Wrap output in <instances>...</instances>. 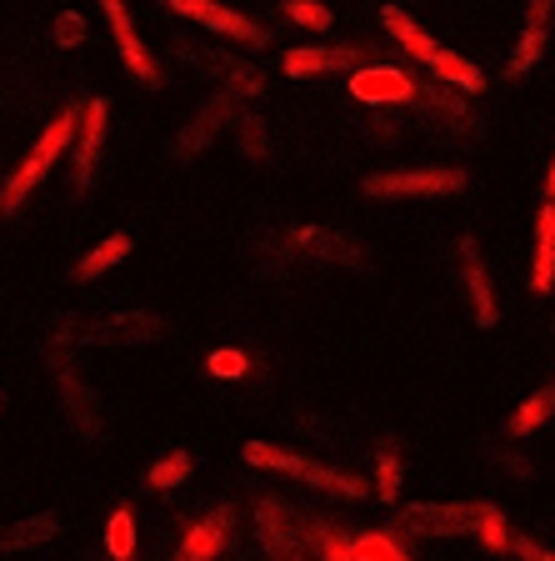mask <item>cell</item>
<instances>
[{"instance_id":"1","label":"cell","mask_w":555,"mask_h":561,"mask_svg":"<svg viewBox=\"0 0 555 561\" xmlns=\"http://www.w3.org/2000/svg\"><path fill=\"white\" fill-rule=\"evenodd\" d=\"M41 356H46V371L56 376L60 407H66V421L81 432V442H101L105 436V416L101 401H95V386L81 376V341H76V316H56L41 341Z\"/></svg>"},{"instance_id":"2","label":"cell","mask_w":555,"mask_h":561,"mask_svg":"<svg viewBox=\"0 0 555 561\" xmlns=\"http://www.w3.org/2000/svg\"><path fill=\"white\" fill-rule=\"evenodd\" d=\"M76 126H81V105H60L56 116L46 121V130L35 136V146L25 151V161L15 165L5 181H0V216H15L25 201L35 196V186L56 171V161L70 151V140H76Z\"/></svg>"},{"instance_id":"3","label":"cell","mask_w":555,"mask_h":561,"mask_svg":"<svg viewBox=\"0 0 555 561\" xmlns=\"http://www.w3.org/2000/svg\"><path fill=\"white\" fill-rule=\"evenodd\" d=\"M241 456H245V467L290 477V481H301V486H315V491H325V496H336V502H360L370 491L356 471L325 467V461H311L305 451H286V446H276V442H245Z\"/></svg>"},{"instance_id":"4","label":"cell","mask_w":555,"mask_h":561,"mask_svg":"<svg viewBox=\"0 0 555 561\" xmlns=\"http://www.w3.org/2000/svg\"><path fill=\"white\" fill-rule=\"evenodd\" d=\"M165 41H171L175 60L206 70L210 81H220V91H231L235 101H255V95L266 91V76H261V66H251V60L231 56V50H216V46H200L190 35H165Z\"/></svg>"},{"instance_id":"5","label":"cell","mask_w":555,"mask_h":561,"mask_svg":"<svg viewBox=\"0 0 555 561\" xmlns=\"http://www.w3.org/2000/svg\"><path fill=\"white\" fill-rule=\"evenodd\" d=\"M471 175L461 165H411V171H375L360 181L370 201H401V196H455Z\"/></svg>"},{"instance_id":"6","label":"cell","mask_w":555,"mask_h":561,"mask_svg":"<svg viewBox=\"0 0 555 561\" xmlns=\"http://www.w3.org/2000/svg\"><path fill=\"white\" fill-rule=\"evenodd\" d=\"M416 116L420 121H430V130H440V136H481L486 130V121L471 111V101H465L455 85H446V81H420L416 85Z\"/></svg>"},{"instance_id":"7","label":"cell","mask_w":555,"mask_h":561,"mask_svg":"<svg viewBox=\"0 0 555 561\" xmlns=\"http://www.w3.org/2000/svg\"><path fill=\"white\" fill-rule=\"evenodd\" d=\"M105 130H111V101L91 95L81 105V126H76V151H70V191L85 196L95 186V171H101L105 156Z\"/></svg>"},{"instance_id":"8","label":"cell","mask_w":555,"mask_h":561,"mask_svg":"<svg viewBox=\"0 0 555 561\" xmlns=\"http://www.w3.org/2000/svg\"><path fill=\"white\" fill-rule=\"evenodd\" d=\"M165 336V321L151 311H111V316H95V321H76V341L81 346H151V341Z\"/></svg>"},{"instance_id":"9","label":"cell","mask_w":555,"mask_h":561,"mask_svg":"<svg viewBox=\"0 0 555 561\" xmlns=\"http://www.w3.org/2000/svg\"><path fill=\"white\" fill-rule=\"evenodd\" d=\"M280 241L296 251V261H315V266H346V271H360L366 266V245L356 236L336 231V226H290Z\"/></svg>"},{"instance_id":"10","label":"cell","mask_w":555,"mask_h":561,"mask_svg":"<svg viewBox=\"0 0 555 561\" xmlns=\"http://www.w3.org/2000/svg\"><path fill=\"white\" fill-rule=\"evenodd\" d=\"M381 60V46H296L280 56V70H286L290 81H305V76H350L360 66H375Z\"/></svg>"},{"instance_id":"11","label":"cell","mask_w":555,"mask_h":561,"mask_svg":"<svg viewBox=\"0 0 555 561\" xmlns=\"http://www.w3.org/2000/svg\"><path fill=\"white\" fill-rule=\"evenodd\" d=\"M161 5L175 11V15H185V21L206 25V31L226 35V41H241L245 50H266L270 46L266 25L251 21V15H241V11H231V5H220V0H161Z\"/></svg>"},{"instance_id":"12","label":"cell","mask_w":555,"mask_h":561,"mask_svg":"<svg viewBox=\"0 0 555 561\" xmlns=\"http://www.w3.org/2000/svg\"><path fill=\"white\" fill-rule=\"evenodd\" d=\"M401 531L420 541H451L475 531V502H405Z\"/></svg>"},{"instance_id":"13","label":"cell","mask_w":555,"mask_h":561,"mask_svg":"<svg viewBox=\"0 0 555 561\" xmlns=\"http://www.w3.org/2000/svg\"><path fill=\"white\" fill-rule=\"evenodd\" d=\"M251 516H255V541H261V551H266L270 561H286V557H296V551H305L301 547V522H296V506L290 502H280L276 491H261L255 496V506H251Z\"/></svg>"},{"instance_id":"14","label":"cell","mask_w":555,"mask_h":561,"mask_svg":"<svg viewBox=\"0 0 555 561\" xmlns=\"http://www.w3.org/2000/svg\"><path fill=\"white\" fill-rule=\"evenodd\" d=\"M235 116H241V101H235L231 91L210 95V101L200 105L196 116H190L181 130H175V140H171V156H175V161H190V156L210 151V146H216V136H220V130H226V126H235Z\"/></svg>"},{"instance_id":"15","label":"cell","mask_w":555,"mask_h":561,"mask_svg":"<svg viewBox=\"0 0 555 561\" xmlns=\"http://www.w3.org/2000/svg\"><path fill=\"white\" fill-rule=\"evenodd\" d=\"M350 95H356L360 105H381V111H391V105H411L416 101V70L405 66H385V60H375V66H360L350 70Z\"/></svg>"},{"instance_id":"16","label":"cell","mask_w":555,"mask_h":561,"mask_svg":"<svg viewBox=\"0 0 555 561\" xmlns=\"http://www.w3.org/2000/svg\"><path fill=\"white\" fill-rule=\"evenodd\" d=\"M101 15H105V25H111V41H116V50H120V66H126L140 85H161V66H155L151 46L140 41L126 0H101Z\"/></svg>"},{"instance_id":"17","label":"cell","mask_w":555,"mask_h":561,"mask_svg":"<svg viewBox=\"0 0 555 561\" xmlns=\"http://www.w3.org/2000/svg\"><path fill=\"white\" fill-rule=\"evenodd\" d=\"M455 261H461V280H465V296H471L475 327L490 331L500 321V296H496V280H490V266H486V256H481V245H475L471 236H461V241H455Z\"/></svg>"},{"instance_id":"18","label":"cell","mask_w":555,"mask_h":561,"mask_svg":"<svg viewBox=\"0 0 555 561\" xmlns=\"http://www.w3.org/2000/svg\"><path fill=\"white\" fill-rule=\"evenodd\" d=\"M551 15H555V0H525V21H521V41L516 50L506 56V70H500V81H516L531 76L545 56V35H551Z\"/></svg>"},{"instance_id":"19","label":"cell","mask_w":555,"mask_h":561,"mask_svg":"<svg viewBox=\"0 0 555 561\" xmlns=\"http://www.w3.org/2000/svg\"><path fill=\"white\" fill-rule=\"evenodd\" d=\"M231 526H235V506L231 502L210 506L200 522H190V531L181 537V547H175L171 561H216L220 551H226V541H231Z\"/></svg>"},{"instance_id":"20","label":"cell","mask_w":555,"mask_h":561,"mask_svg":"<svg viewBox=\"0 0 555 561\" xmlns=\"http://www.w3.org/2000/svg\"><path fill=\"white\" fill-rule=\"evenodd\" d=\"M535 296L555 291V201H541L535 210V245H531V280H525Z\"/></svg>"},{"instance_id":"21","label":"cell","mask_w":555,"mask_h":561,"mask_svg":"<svg viewBox=\"0 0 555 561\" xmlns=\"http://www.w3.org/2000/svg\"><path fill=\"white\" fill-rule=\"evenodd\" d=\"M60 537V516L56 512H35V516H21L0 531V557H25V551H41Z\"/></svg>"},{"instance_id":"22","label":"cell","mask_w":555,"mask_h":561,"mask_svg":"<svg viewBox=\"0 0 555 561\" xmlns=\"http://www.w3.org/2000/svg\"><path fill=\"white\" fill-rule=\"evenodd\" d=\"M301 547L315 561H356L350 537L336 526V516H301Z\"/></svg>"},{"instance_id":"23","label":"cell","mask_w":555,"mask_h":561,"mask_svg":"<svg viewBox=\"0 0 555 561\" xmlns=\"http://www.w3.org/2000/svg\"><path fill=\"white\" fill-rule=\"evenodd\" d=\"M130 251H136V241H130L126 231H111L105 241H95L91 251H85V256L70 266V280H76V286H85V280H101L105 271H116L120 261L130 256Z\"/></svg>"},{"instance_id":"24","label":"cell","mask_w":555,"mask_h":561,"mask_svg":"<svg viewBox=\"0 0 555 561\" xmlns=\"http://www.w3.org/2000/svg\"><path fill=\"white\" fill-rule=\"evenodd\" d=\"M381 31L391 35V41H395V46H401L411 60H420V66H430V60H436V50H440L436 41H430V31H420V25L411 21L401 5H381Z\"/></svg>"},{"instance_id":"25","label":"cell","mask_w":555,"mask_h":561,"mask_svg":"<svg viewBox=\"0 0 555 561\" xmlns=\"http://www.w3.org/2000/svg\"><path fill=\"white\" fill-rule=\"evenodd\" d=\"M551 416H555V381H545L541 391H531V397L506 416V436L510 442H525V436H535Z\"/></svg>"},{"instance_id":"26","label":"cell","mask_w":555,"mask_h":561,"mask_svg":"<svg viewBox=\"0 0 555 561\" xmlns=\"http://www.w3.org/2000/svg\"><path fill=\"white\" fill-rule=\"evenodd\" d=\"M350 551H356V561H416V551L405 547V531H395V526H370V531L350 537Z\"/></svg>"},{"instance_id":"27","label":"cell","mask_w":555,"mask_h":561,"mask_svg":"<svg viewBox=\"0 0 555 561\" xmlns=\"http://www.w3.org/2000/svg\"><path fill=\"white\" fill-rule=\"evenodd\" d=\"M426 70L436 76V81L455 85L461 95H481V91H486V76H481V66H475V60H465V56H455V50H446V46L436 50V60H430Z\"/></svg>"},{"instance_id":"28","label":"cell","mask_w":555,"mask_h":561,"mask_svg":"<svg viewBox=\"0 0 555 561\" xmlns=\"http://www.w3.org/2000/svg\"><path fill=\"white\" fill-rule=\"evenodd\" d=\"M136 551H140L136 512H130V502H120L116 512L105 516V557L111 561H136Z\"/></svg>"},{"instance_id":"29","label":"cell","mask_w":555,"mask_h":561,"mask_svg":"<svg viewBox=\"0 0 555 561\" xmlns=\"http://www.w3.org/2000/svg\"><path fill=\"white\" fill-rule=\"evenodd\" d=\"M401 481H405V461L395 451V442H375V496L385 506H401Z\"/></svg>"},{"instance_id":"30","label":"cell","mask_w":555,"mask_h":561,"mask_svg":"<svg viewBox=\"0 0 555 561\" xmlns=\"http://www.w3.org/2000/svg\"><path fill=\"white\" fill-rule=\"evenodd\" d=\"M481 456H486V467L496 471V477L516 481V486H525V481L535 477V461H531V456L521 451V446H510V442H490V446H486V451H481Z\"/></svg>"},{"instance_id":"31","label":"cell","mask_w":555,"mask_h":561,"mask_svg":"<svg viewBox=\"0 0 555 561\" xmlns=\"http://www.w3.org/2000/svg\"><path fill=\"white\" fill-rule=\"evenodd\" d=\"M190 471H196V456L175 446V451H165L161 461H151L146 486H151V491H175V486H185V481H190Z\"/></svg>"},{"instance_id":"32","label":"cell","mask_w":555,"mask_h":561,"mask_svg":"<svg viewBox=\"0 0 555 561\" xmlns=\"http://www.w3.org/2000/svg\"><path fill=\"white\" fill-rule=\"evenodd\" d=\"M251 261H255V271L261 276H270V280H286V276H296V251H290L280 236H266V241H255V251H251Z\"/></svg>"},{"instance_id":"33","label":"cell","mask_w":555,"mask_h":561,"mask_svg":"<svg viewBox=\"0 0 555 561\" xmlns=\"http://www.w3.org/2000/svg\"><path fill=\"white\" fill-rule=\"evenodd\" d=\"M235 146H241V156L245 161H255V165H266L270 161V130H266V121L261 116H251L241 105V116H235Z\"/></svg>"},{"instance_id":"34","label":"cell","mask_w":555,"mask_h":561,"mask_svg":"<svg viewBox=\"0 0 555 561\" xmlns=\"http://www.w3.org/2000/svg\"><path fill=\"white\" fill-rule=\"evenodd\" d=\"M475 537H481V547L486 551H510V522L506 512H500L496 502H475Z\"/></svg>"},{"instance_id":"35","label":"cell","mask_w":555,"mask_h":561,"mask_svg":"<svg viewBox=\"0 0 555 561\" xmlns=\"http://www.w3.org/2000/svg\"><path fill=\"white\" fill-rule=\"evenodd\" d=\"M280 15L296 21L301 31H331V25H336V11L321 5V0H280Z\"/></svg>"},{"instance_id":"36","label":"cell","mask_w":555,"mask_h":561,"mask_svg":"<svg viewBox=\"0 0 555 561\" xmlns=\"http://www.w3.org/2000/svg\"><path fill=\"white\" fill-rule=\"evenodd\" d=\"M206 366L216 381H241V376H251V356H245L241 346H216Z\"/></svg>"},{"instance_id":"37","label":"cell","mask_w":555,"mask_h":561,"mask_svg":"<svg viewBox=\"0 0 555 561\" xmlns=\"http://www.w3.org/2000/svg\"><path fill=\"white\" fill-rule=\"evenodd\" d=\"M50 41H56L60 50H81V46H85V21H81V11H60L56 21H50Z\"/></svg>"},{"instance_id":"38","label":"cell","mask_w":555,"mask_h":561,"mask_svg":"<svg viewBox=\"0 0 555 561\" xmlns=\"http://www.w3.org/2000/svg\"><path fill=\"white\" fill-rule=\"evenodd\" d=\"M360 136H366L370 146H395V140H401V121H391V111L375 105V116L360 121Z\"/></svg>"},{"instance_id":"39","label":"cell","mask_w":555,"mask_h":561,"mask_svg":"<svg viewBox=\"0 0 555 561\" xmlns=\"http://www.w3.org/2000/svg\"><path fill=\"white\" fill-rule=\"evenodd\" d=\"M510 557L516 561H555V551L535 537H510Z\"/></svg>"},{"instance_id":"40","label":"cell","mask_w":555,"mask_h":561,"mask_svg":"<svg viewBox=\"0 0 555 561\" xmlns=\"http://www.w3.org/2000/svg\"><path fill=\"white\" fill-rule=\"evenodd\" d=\"M545 201H555V156H551V171H545Z\"/></svg>"},{"instance_id":"41","label":"cell","mask_w":555,"mask_h":561,"mask_svg":"<svg viewBox=\"0 0 555 561\" xmlns=\"http://www.w3.org/2000/svg\"><path fill=\"white\" fill-rule=\"evenodd\" d=\"M286 561H311V557H305V551H296V557H286Z\"/></svg>"},{"instance_id":"42","label":"cell","mask_w":555,"mask_h":561,"mask_svg":"<svg viewBox=\"0 0 555 561\" xmlns=\"http://www.w3.org/2000/svg\"><path fill=\"white\" fill-rule=\"evenodd\" d=\"M0 411H5V391H0Z\"/></svg>"},{"instance_id":"43","label":"cell","mask_w":555,"mask_h":561,"mask_svg":"<svg viewBox=\"0 0 555 561\" xmlns=\"http://www.w3.org/2000/svg\"><path fill=\"white\" fill-rule=\"evenodd\" d=\"M551 336H555V327H551Z\"/></svg>"}]
</instances>
